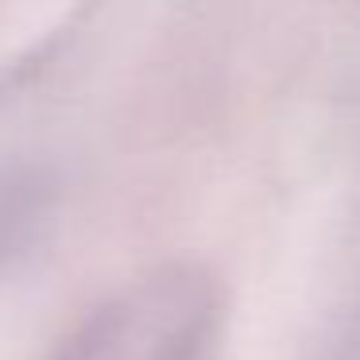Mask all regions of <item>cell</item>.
Here are the masks:
<instances>
[{
    "mask_svg": "<svg viewBox=\"0 0 360 360\" xmlns=\"http://www.w3.org/2000/svg\"><path fill=\"white\" fill-rule=\"evenodd\" d=\"M221 295L202 267H159L105 298L51 360H213Z\"/></svg>",
    "mask_w": 360,
    "mask_h": 360,
    "instance_id": "1",
    "label": "cell"
},
{
    "mask_svg": "<svg viewBox=\"0 0 360 360\" xmlns=\"http://www.w3.org/2000/svg\"><path fill=\"white\" fill-rule=\"evenodd\" d=\"M58 210V182L39 163H0V279L20 267L43 236Z\"/></svg>",
    "mask_w": 360,
    "mask_h": 360,
    "instance_id": "2",
    "label": "cell"
}]
</instances>
